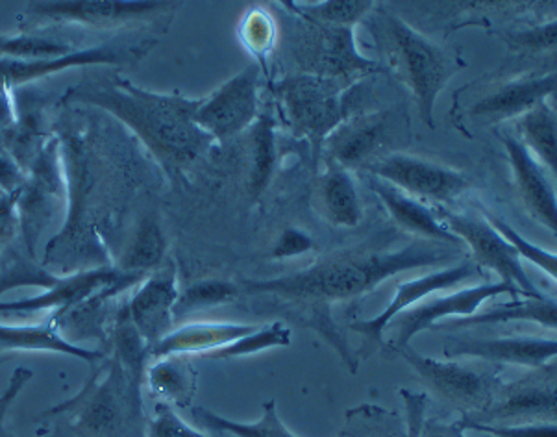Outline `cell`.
I'll return each mask as SVG.
<instances>
[{"label":"cell","instance_id":"31","mask_svg":"<svg viewBox=\"0 0 557 437\" xmlns=\"http://www.w3.org/2000/svg\"><path fill=\"white\" fill-rule=\"evenodd\" d=\"M248 187L252 197H260L265 190L274 161H276V143H274V121L271 116L260 113L252 126L248 129Z\"/></svg>","mask_w":557,"mask_h":437},{"label":"cell","instance_id":"16","mask_svg":"<svg viewBox=\"0 0 557 437\" xmlns=\"http://www.w3.org/2000/svg\"><path fill=\"white\" fill-rule=\"evenodd\" d=\"M476 275H480V267L472 259H467L463 264L448 267L445 271L430 272L424 277L398 283L397 293L382 314L372 317V319L350 323V330L358 332L359 336H363V339H366L367 351L363 352L361 357H367L380 347L385 345V330L403 312L413 308L417 302L424 301L428 296L441 293V291L448 290V288H454L459 282L476 277Z\"/></svg>","mask_w":557,"mask_h":437},{"label":"cell","instance_id":"36","mask_svg":"<svg viewBox=\"0 0 557 437\" xmlns=\"http://www.w3.org/2000/svg\"><path fill=\"white\" fill-rule=\"evenodd\" d=\"M374 10V2L367 0H330L319 7L298 8L297 13L304 21L324 26H350Z\"/></svg>","mask_w":557,"mask_h":437},{"label":"cell","instance_id":"34","mask_svg":"<svg viewBox=\"0 0 557 437\" xmlns=\"http://www.w3.org/2000/svg\"><path fill=\"white\" fill-rule=\"evenodd\" d=\"M292 345V330L284 323H273L269 327L258 328L245 338L237 339L230 345L221 347L218 351L206 352L200 357L206 360H234V357L250 356L273 347Z\"/></svg>","mask_w":557,"mask_h":437},{"label":"cell","instance_id":"4","mask_svg":"<svg viewBox=\"0 0 557 437\" xmlns=\"http://www.w3.org/2000/svg\"><path fill=\"white\" fill-rule=\"evenodd\" d=\"M82 391L50 408L47 415H65L73 437H123L124 432H143V408L132 399L131 384L117 357L106 356Z\"/></svg>","mask_w":557,"mask_h":437},{"label":"cell","instance_id":"26","mask_svg":"<svg viewBox=\"0 0 557 437\" xmlns=\"http://www.w3.org/2000/svg\"><path fill=\"white\" fill-rule=\"evenodd\" d=\"M556 301L545 299V296H535V299L498 304L495 308L487 309L483 314L471 315V317H454V319L443 320L432 328V332L482 327V325H504V323H513V320H530V323H539L543 327L556 330Z\"/></svg>","mask_w":557,"mask_h":437},{"label":"cell","instance_id":"29","mask_svg":"<svg viewBox=\"0 0 557 437\" xmlns=\"http://www.w3.org/2000/svg\"><path fill=\"white\" fill-rule=\"evenodd\" d=\"M519 142L535 160L556 174V111L546 100L517 119Z\"/></svg>","mask_w":557,"mask_h":437},{"label":"cell","instance_id":"7","mask_svg":"<svg viewBox=\"0 0 557 437\" xmlns=\"http://www.w3.org/2000/svg\"><path fill=\"white\" fill-rule=\"evenodd\" d=\"M395 351L411 365L430 391L441 401L463 413L461 420H474L490 410L502 386L500 369H478L459 362H440L422 356L411 347H398Z\"/></svg>","mask_w":557,"mask_h":437},{"label":"cell","instance_id":"35","mask_svg":"<svg viewBox=\"0 0 557 437\" xmlns=\"http://www.w3.org/2000/svg\"><path fill=\"white\" fill-rule=\"evenodd\" d=\"M73 47L54 36L20 34L0 36V58L12 60H52L73 52Z\"/></svg>","mask_w":557,"mask_h":437},{"label":"cell","instance_id":"19","mask_svg":"<svg viewBox=\"0 0 557 437\" xmlns=\"http://www.w3.org/2000/svg\"><path fill=\"white\" fill-rule=\"evenodd\" d=\"M168 2H134V0H58L30 2L28 15L47 23L112 26L165 12Z\"/></svg>","mask_w":557,"mask_h":437},{"label":"cell","instance_id":"10","mask_svg":"<svg viewBox=\"0 0 557 437\" xmlns=\"http://www.w3.org/2000/svg\"><path fill=\"white\" fill-rule=\"evenodd\" d=\"M435 216L456 238L463 241L465 248L469 251L472 262L480 269L487 267L500 277L502 282L511 283L513 288H519L527 295L543 296L528 278L513 246L491 227L485 217L474 216V214H454L446 208H440L435 211Z\"/></svg>","mask_w":557,"mask_h":437},{"label":"cell","instance_id":"48","mask_svg":"<svg viewBox=\"0 0 557 437\" xmlns=\"http://www.w3.org/2000/svg\"><path fill=\"white\" fill-rule=\"evenodd\" d=\"M15 123H17V116H15V110H13L10 92L0 87V132L10 129Z\"/></svg>","mask_w":557,"mask_h":437},{"label":"cell","instance_id":"1","mask_svg":"<svg viewBox=\"0 0 557 437\" xmlns=\"http://www.w3.org/2000/svg\"><path fill=\"white\" fill-rule=\"evenodd\" d=\"M465 254L467 251L458 246L416 240L398 251L334 254L302 271L271 280H245L239 288L248 295H271L284 301L289 314L300 317L298 323L317 330L332 320L330 304L363 296L398 272L458 262Z\"/></svg>","mask_w":557,"mask_h":437},{"label":"cell","instance_id":"18","mask_svg":"<svg viewBox=\"0 0 557 437\" xmlns=\"http://www.w3.org/2000/svg\"><path fill=\"white\" fill-rule=\"evenodd\" d=\"M446 360L478 357L493 365H520L541 369L556 357V339L537 336H509V338H448L443 349Z\"/></svg>","mask_w":557,"mask_h":437},{"label":"cell","instance_id":"3","mask_svg":"<svg viewBox=\"0 0 557 437\" xmlns=\"http://www.w3.org/2000/svg\"><path fill=\"white\" fill-rule=\"evenodd\" d=\"M372 21V34L391 73L411 89L422 121L430 129H435L437 97L454 74L465 68L463 60L454 50L434 44L384 8H380Z\"/></svg>","mask_w":557,"mask_h":437},{"label":"cell","instance_id":"6","mask_svg":"<svg viewBox=\"0 0 557 437\" xmlns=\"http://www.w3.org/2000/svg\"><path fill=\"white\" fill-rule=\"evenodd\" d=\"M65 203L67 180L62 142L58 137H50L30 161V173L17 198L21 238L32 259L36 258L39 241L62 214Z\"/></svg>","mask_w":557,"mask_h":437},{"label":"cell","instance_id":"11","mask_svg":"<svg viewBox=\"0 0 557 437\" xmlns=\"http://www.w3.org/2000/svg\"><path fill=\"white\" fill-rule=\"evenodd\" d=\"M154 47V41H110V44L75 49L52 60H12L0 58V87L13 89L67 69L86 65H134Z\"/></svg>","mask_w":557,"mask_h":437},{"label":"cell","instance_id":"45","mask_svg":"<svg viewBox=\"0 0 557 437\" xmlns=\"http://www.w3.org/2000/svg\"><path fill=\"white\" fill-rule=\"evenodd\" d=\"M23 187V185H21ZM20 190L0 195V246L7 245L13 234L20 230V216H17V198Z\"/></svg>","mask_w":557,"mask_h":437},{"label":"cell","instance_id":"33","mask_svg":"<svg viewBox=\"0 0 557 437\" xmlns=\"http://www.w3.org/2000/svg\"><path fill=\"white\" fill-rule=\"evenodd\" d=\"M242 293V288L236 283L226 282V280H200L193 283L184 291H180L178 299L173 308V317L191 314L197 309L213 308L221 306L226 302L234 301Z\"/></svg>","mask_w":557,"mask_h":437},{"label":"cell","instance_id":"23","mask_svg":"<svg viewBox=\"0 0 557 437\" xmlns=\"http://www.w3.org/2000/svg\"><path fill=\"white\" fill-rule=\"evenodd\" d=\"M369 187L372 193L379 195L380 201L384 203L389 216L395 219L398 227L404 228L409 234L417 235L419 240L434 241L441 245L458 246L465 248L463 241L443 224L435 216V210H430L424 204L419 203L417 198L409 197L397 187L387 184L384 180L369 179ZM467 251V248H465Z\"/></svg>","mask_w":557,"mask_h":437},{"label":"cell","instance_id":"5","mask_svg":"<svg viewBox=\"0 0 557 437\" xmlns=\"http://www.w3.org/2000/svg\"><path fill=\"white\" fill-rule=\"evenodd\" d=\"M285 119L321 156L324 139L347 119L350 86L317 74H293L274 86Z\"/></svg>","mask_w":557,"mask_h":437},{"label":"cell","instance_id":"30","mask_svg":"<svg viewBox=\"0 0 557 437\" xmlns=\"http://www.w3.org/2000/svg\"><path fill=\"white\" fill-rule=\"evenodd\" d=\"M193 417L208 430L230 434L234 437H297L284 425V421L280 420L274 401L263 404V415L256 423H237V421L226 420L223 415L211 412L205 406L193 408Z\"/></svg>","mask_w":557,"mask_h":437},{"label":"cell","instance_id":"9","mask_svg":"<svg viewBox=\"0 0 557 437\" xmlns=\"http://www.w3.org/2000/svg\"><path fill=\"white\" fill-rule=\"evenodd\" d=\"M308 23L302 45H298V62L304 63L306 73L334 78L354 86L367 74L380 71V63L366 58L358 50L354 28L350 26H324Z\"/></svg>","mask_w":557,"mask_h":437},{"label":"cell","instance_id":"37","mask_svg":"<svg viewBox=\"0 0 557 437\" xmlns=\"http://www.w3.org/2000/svg\"><path fill=\"white\" fill-rule=\"evenodd\" d=\"M483 217L490 221L491 227L495 228L496 232L508 241L509 245L513 246L515 253L519 254V258H527L532 264L541 267L546 275H550L552 278H556L557 262L554 254L548 253L545 248L535 245L532 241H528L527 238L515 230L508 221H504L502 217L490 214V211H483Z\"/></svg>","mask_w":557,"mask_h":437},{"label":"cell","instance_id":"24","mask_svg":"<svg viewBox=\"0 0 557 437\" xmlns=\"http://www.w3.org/2000/svg\"><path fill=\"white\" fill-rule=\"evenodd\" d=\"M255 325H234V323H193L186 327L169 332L158 345L150 351V362L165 356H186L218 351L221 347L230 345L237 339L255 332Z\"/></svg>","mask_w":557,"mask_h":437},{"label":"cell","instance_id":"14","mask_svg":"<svg viewBox=\"0 0 557 437\" xmlns=\"http://www.w3.org/2000/svg\"><path fill=\"white\" fill-rule=\"evenodd\" d=\"M500 295H509L513 301H517L519 296L535 299V296L527 295L524 291L513 288L511 283L502 282V280L495 283H480V286H472L467 290L454 291L448 295L428 299L422 304H416L413 308L406 309V312L398 315L397 319L391 323L393 328L397 330L393 349L409 345L417 333L432 330L435 325H440L443 320L454 319V317H471V315L476 314L483 302Z\"/></svg>","mask_w":557,"mask_h":437},{"label":"cell","instance_id":"47","mask_svg":"<svg viewBox=\"0 0 557 437\" xmlns=\"http://www.w3.org/2000/svg\"><path fill=\"white\" fill-rule=\"evenodd\" d=\"M421 437H467L458 423H441L440 420H426L422 426Z\"/></svg>","mask_w":557,"mask_h":437},{"label":"cell","instance_id":"49","mask_svg":"<svg viewBox=\"0 0 557 437\" xmlns=\"http://www.w3.org/2000/svg\"><path fill=\"white\" fill-rule=\"evenodd\" d=\"M0 195H2V192H0Z\"/></svg>","mask_w":557,"mask_h":437},{"label":"cell","instance_id":"41","mask_svg":"<svg viewBox=\"0 0 557 437\" xmlns=\"http://www.w3.org/2000/svg\"><path fill=\"white\" fill-rule=\"evenodd\" d=\"M556 21H550L546 25L509 34V45L513 49H524L528 52H554V49H556Z\"/></svg>","mask_w":557,"mask_h":437},{"label":"cell","instance_id":"8","mask_svg":"<svg viewBox=\"0 0 557 437\" xmlns=\"http://www.w3.org/2000/svg\"><path fill=\"white\" fill-rule=\"evenodd\" d=\"M404 116L398 110H376L347 118L322 143L321 155L332 167L367 169L384 158L387 148L400 137Z\"/></svg>","mask_w":557,"mask_h":437},{"label":"cell","instance_id":"38","mask_svg":"<svg viewBox=\"0 0 557 437\" xmlns=\"http://www.w3.org/2000/svg\"><path fill=\"white\" fill-rule=\"evenodd\" d=\"M242 39L245 47L258 58V62H260L258 65L265 68L267 54L273 49V19L269 17L260 8L250 10L243 21Z\"/></svg>","mask_w":557,"mask_h":437},{"label":"cell","instance_id":"46","mask_svg":"<svg viewBox=\"0 0 557 437\" xmlns=\"http://www.w3.org/2000/svg\"><path fill=\"white\" fill-rule=\"evenodd\" d=\"M26 174L20 163L0 147V192L12 193L25 184Z\"/></svg>","mask_w":557,"mask_h":437},{"label":"cell","instance_id":"22","mask_svg":"<svg viewBox=\"0 0 557 437\" xmlns=\"http://www.w3.org/2000/svg\"><path fill=\"white\" fill-rule=\"evenodd\" d=\"M17 352H57L78 357L89 365L100 364L106 357L102 351L71 343L52 317L39 325H0V364Z\"/></svg>","mask_w":557,"mask_h":437},{"label":"cell","instance_id":"21","mask_svg":"<svg viewBox=\"0 0 557 437\" xmlns=\"http://www.w3.org/2000/svg\"><path fill=\"white\" fill-rule=\"evenodd\" d=\"M498 137L506 148L513 171L515 185L520 201L527 206L528 214L548 228L552 234H556V192L550 180L546 179L543 166L530 155V150L519 142V137L509 132H498Z\"/></svg>","mask_w":557,"mask_h":437},{"label":"cell","instance_id":"43","mask_svg":"<svg viewBox=\"0 0 557 437\" xmlns=\"http://www.w3.org/2000/svg\"><path fill=\"white\" fill-rule=\"evenodd\" d=\"M400 397L406 404V434L404 437H421L422 426L426 421V394L400 389Z\"/></svg>","mask_w":557,"mask_h":437},{"label":"cell","instance_id":"20","mask_svg":"<svg viewBox=\"0 0 557 437\" xmlns=\"http://www.w3.org/2000/svg\"><path fill=\"white\" fill-rule=\"evenodd\" d=\"M178 293L176 265L168 264L143 280L139 290L126 302L132 323L147 341L150 351L171 332Z\"/></svg>","mask_w":557,"mask_h":437},{"label":"cell","instance_id":"44","mask_svg":"<svg viewBox=\"0 0 557 437\" xmlns=\"http://www.w3.org/2000/svg\"><path fill=\"white\" fill-rule=\"evenodd\" d=\"M32 376H34V373L28 367H17V369L13 371L7 391L0 394V437H13L7 430V415L10 412V408H12L13 401L20 397L26 384L30 383Z\"/></svg>","mask_w":557,"mask_h":437},{"label":"cell","instance_id":"2","mask_svg":"<svg viewBox=\"0 0 557 437\" xmlns=\"http://www.w3.org/2000/svg\"><path fill=\"white\" fill-rule=\"evenodd\" d=\"M65 105H87L112 113L126 124L156 160L169 171H178L205 156L211 139L195 124L202 99H187L180 93H152L119 76L84 82L65 93Z\"/></svg>","mask_w":557,"mask_h":437},{"label":"cell","instance_id":"17","mask_svg":"<svg viewBox=\"0 0 557 437\" xmlns=\"http://www.w3.org/2000/svg\"><path fill=\"white\" fill-rule=\"evenodd\" d=\"M556 92V71L545 74H527L513 81L493 84L482 97L472 102L467 116L476 126L500 124L508 119H519Z\"/></svg>","mask_w":557,"mask_h":437},{"label":"cell","instance_id":"28","mask_svg":"<svg viewBox=\"0 0 557 437\" xmlns=\"http://www.w3.org/2000/svg\"><path fill=\"white\" fill-rule=\"evenodd\" d=\"M145 380L149 383L150 393L169 406H189L197 389V373L184 356L154 360L145 371Z\"/></svg>","mask_w":557,"mask_h":437},{"label":"cell","instance_id":"25","mask_svg":"<svg viewBox=\"0 0 557 437\" xmlns=\"http://www.w3.org/2000/svg\"><path fill=\"white\" fill-rule=\"evenodd\" d=\"M317 210L335 227H358L363 217L358 187L345 169L330 167L317 182Z\"/></svg>","mask_w":557,"mask_h":437},{"label":"cell","instance_id":"40","mask_svg":"<svg viewBox=\"0 0 557 437\" xmlns=\"http://www.w3.org/2000/svg\"><path fill=\"white\" fill-rule=\"evenodd\" d=\"M145 437H206L180 420L178 413L165 402H156L154 417L150 420Z\"/></svg>","mask_w":557,"mask_h":437},{"label":"cell","instance_id":"12","mask_svg":"<svg viewBox=\"0 0 557 437\" xmlns=\"http://www.w3.org/2000/svg\"><path fill=\"white\" fill-rule=\"evenodd\" d=\"M367 171L409 197L428 198L434 203H450L471 187L469 179L456 169L404 153L385 155L372 161Z\"/></svg>","mask_w":557,"mask_h":437},{"label":"cell","instance_id":"39","mask_svg":"<svg viewBox=\"0 0 557 437\" xmlns=\"http://www.w3.org/2000/svg\"><path fill=\"white\" fill-rule=\"evenodd\" d=\"M461 430H476L491 437H557L556 421L520 423V425H480L471 421H456Z\"/></svg>","mask_w":557,"mask_h":437},{"label":"cell","instance_id":"13","mask_svg":"<svg viewBox=\"0 0 557 437\" xmlns=\"http://www.w3.org/2000/svg\"><path fill=\"white\" fill-rule=\"evenodd\" d=\"M258 82L260 65L252 63L219 87L195 113V124L206 132L211 139L224 142L250 129L258 111Z\"/></svg>","mask_w":557,"mask_h":437},{"label":"cell","instance_id":"27","mask_svg":"<svg viewBox=\"0 0 557 437\" xmlns=\"http://www.w3.org/2000/svg\"><path fill=\"white\" fill-rule=\"evenodd\" d=\"M112 345V356L117 357L131 384L132 399L137 406L143 408L141 386L145 380V371L149 367L150 347L143 339L136 325L132 323L126 302L119 308L117 317L113 323Z\"/></svg>","mask_w":557,"mask_h":437},{"label":"cell","instance_id":"15","mask_svg":"<svg viewBox=\"0 0 557 437\" xmlns=\"http://www.w3.org/2000/svg\"><path fill=\"white\" fill-rule=\"evenodd\" d=\"M535 371V375H528L517 383H502L495 401L487 412L478 415L471 423H508L513 421L520 425L522 421L545 420L556 421V364H546Z\"/></svg>","mask_w":557,"mask_h":437},{"label":"cell","instance_id":"42","mask_svg":"<svg viewBox=\"0 0 557 437\" xmlns=\"http://www.w3.org/2000/svg\"><path fill=\"white\" fill-rule=\"evenodd\" d=\"M311 248H313V238L310 234H306L298 228H287L276 241L271 256L274 259L293 258V256L308 253Z\"/></svg>","mask_w":557,"mask_h":437},{"label":"cell","instance_id":"32","mask_svg":"<svg viewBox=\"0 0 557 437\" xmlns=\"http://www.w3.org/2000/svg\"><path fill=\"white\" fill-rule=\"evenodd\" d=\"M165 251H168V241L163 230L154 219L147 217L137 227L136 235L121 264V271L145 277L147 272L160 269L165 259Z\"/></svg>","mask_w":557,"mask_h":437}]
</instances>
